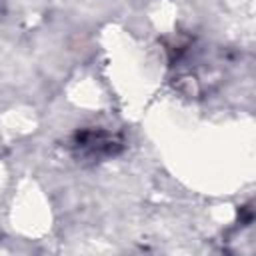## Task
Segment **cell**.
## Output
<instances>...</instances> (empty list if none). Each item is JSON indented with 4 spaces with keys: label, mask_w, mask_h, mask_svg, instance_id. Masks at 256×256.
Masks as SVG:
<instances>
[{
    "label": "cell",
    "mask_w": 256,
    "mask_h": 256,
    "mask_svg": "<svg viewBox=\"0 0 256 256\" xmlns=\"http://www.w3.org/2000/svg\"><path fill=\"white\" fill-rule=\"evenodd\" d=\"M126 142L118 132L106 128H80L66 140V152L82 164H98L122 154Z\"/></svg>",
    "instance_id": "6da1fadb"
}]
</instances>
